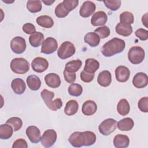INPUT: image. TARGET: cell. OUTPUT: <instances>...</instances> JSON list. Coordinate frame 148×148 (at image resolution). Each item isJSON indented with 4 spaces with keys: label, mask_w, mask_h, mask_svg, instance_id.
Wrapping results in <instances>:
<instances>
[{
    "label": "cell",
    "mask_w": 148,
    "mask_h": 148,
    "mask_svg": "<svg viewBox=\"0 0 148 148\" xmlns=\"http://www.w3.org/2000/svg\"><path fill=\"white\" fill-rule=\"evenodd\" d=\"M13 129L11 125L6 123L0 126V138L1 139H9L13 134Z\"/></svg>",
    "instance_id": "31"
},
{
    "label": "cell",
    "mask_w": 148,
    "mask_h": 148,
    "mask_svg": "<svg viewBox=\"0 0 148 148\" xmlns=\"http://www.w3.org/2000/svg\"><path fill=\"white\" fill-rule=\"evenodd\" d=\"M142 22L143 24L146 27H147V13H146L145 15H143L142 17Z\"/></svg>",
    "instance_id": "47"
},
{
    "label": "cell",
    "mask_w": 148,
    "mask_h": 148,
    "mask_svg": "<svg viewBox=\"0 0 148 148\" xmlns=\"http://www.w3.org/2000/svg\"><path fill=\"white\" fill-rule=\"evenodd\" d=\"M45 82L50 87L53 88H58L61 84L60 76L55 73H49L45 76Z\"/></svg>",
    "instance_id": "17"
},
{
    "label": "cell",
    "mask_w": 148,
    "mask_h": 148,
    "mask_svg": "<svg viewBox=\"0 0 148 148\" xmlns=\"http://www.w3.org/2000/svg\"><path fill=\"white\" fill-rule=\"evenodd\" d=\"M94 73H88L83 70L80 73V79L83 82L90 83L94 79Z\"/></svg>",
    "instance_id": "43"
},
{
    "label": "cell",
    "mask_w": 148,
    "mask_h": 148,
    "mask_svg": "<svg viewBox=\"0 0 148 148\" xmlns=\"http://www.w3.org/2000/svg\"><path fill=\"white\" fill-rule=\"evenodd\" d=\"M63 75L65 81L68 83H73L75 82L76 79V75L75 73H71L64 69Z\"/></svg>",
    "instance_id": "44"
},
{
    "label": "cell",
    "mask_w": 148,
    "mask_h": 148,
    "mask_svg": "<svg viewBox=\"0 0 148 148\" xmlns=\"http://www.w3.org/2000/svg\"><path fill=\"white\" fill-rule=\"evenodd\" d=\"M25 133L29 140L33 143H38L41 139L40 131L36 126L31 125L28 127Z\"/></svg>",
    "instance_id": "14"
},
{
    "label": "cell",
    "mask_w": 148,
    "mask_h": 148,
    "mask_svg": "<svg viewBox=\"0 0 148 148\" xmlns=\"http://www.w3.org/2000/svg\"><path fill=\"white\" fill-rule=\"evenodd\" d=\"M23 31L27 34L32 35L36 32V28L35 25L31 23H27L23 25Z\"/></svg>",
    "instance_id": "45"
},
{
    "label": "cell",
    "mask_w": 148,
    "mask_h": 148,
    "mask_svg": "<svg viewBox=\"0 0 148 148\" xmlns=\"http://www.w3.org/2000/svg\"><path fill=\"white\" fill-rule=\"evenodd\" d=\"M27 8L29 12L32 13H37L42 10V2L39 0H29L27 2Z\"/></svg>",
    "instance_id": "32"
},
{
    "label": "cell",
    "mask_w": 148,
    "mask_h": 148,
    "mask_svg": "<svg viewBox=\"0 0 148 148\" xmlns=\"http://www.w3.org/2000/svg\"><path fill=\"white\" fill-rule=\"evenodd\" d=\"M108 21L106 13L103 11H98L93 14L91 18V24L95 27L103 25Z\"/></svg>",
    "instance_id": "16"
},
{
    "label": "cell",
    "mask_w": 148,
    "mask_h": 148,
    "mask_svg": "<svg viewBox=\"0 0 148 148\" xmlns=\"http://www.w3.org/2000/svg\"><path fill=\"white\" fill-rule=\"evenodd\" d=\"M134 17L131 12L125 11L122 12L120 15V23L124 24L131 25L134 23Z\"/></svg>",
    "instance_id": "34"
},
{
    "label": "cell",
    "mask_w": 148,
    "mask_h": 148,
    "mask_svg": "<svg viewBox=\"0 0 148 148\" xmlns=\"http://www.w3.org/2000/svg\"><path fill=\"white\" fill-rule=\"evenodd\" d=\"M130 139L127 135L117 134L113 139V145L116 148H126L129 146Z\"/></svg>",
    "instance_id": "19"
},
{
    "label": "cell",
    "mask_w": 148,
    "mask_h": 148,
    "mask_svg": "<svg viewBox=\"0 0 148 148\" xmlns=\"http://www.w3.org/2000/svg\"><path fill=\"white\" fill-rule=\"evenodd\" d=\"M99 67V62L94 58H87L85 61L84 71L88 73H94Z\"/></svg>",
    "instance_id": "22"
},
{
    "label": "cell",
    "mask_w": 148,
    "mask_h": 148,
    "mask_svg": "<svg viewBox=\"0 0 148 148\" xmlns=\"http://www.w3.org/2000/svg\"><path fill=\"white\" fill-rule=\"evenodd\" d=\"M44 35L40 32H35L29 37V42L34 47H38L44 41Z\"/></svg>",
    "instance_id": "25"
},
{
    "label": "cell",
    "mask_w": 148,
    "mask_h": 148,
    "mask_svg": "<svg viewBox=\"0 0 148 148\" xmlns=\"http://www.w3.org/2000/svg\"><path fill=\"white\" fill-rule=\"evenodd\" d=\"M76 52L75 45L69 41L63 42L57 51L58 57L62 60L68 58L72 56Z\"/></svg>",
    "instance_id": "6"
},
{
    "label": "cell",
    "mask_w": 148,
    "mask_h": 148,
    "mask_svg": "<svg viewBox=\"0 0 148 148\" xmlns=\"http://www.w3.org/2000/svg\"><path fill=\"white\" fill-rule=\"evenodd\" d=\"M84 40L91 47H96L99 44L100 38L96 33L90 32L85 35Z\"/></svg>",
    "instance_id": "27"
},
{
    "label": "cell",
    "mask_w": 148,
    "mask_h": 148,
    "mask_svg": "<svg viewBox=\"0 0 148 148\" xmlns=\"http://www.w3.org/2000/svg\"><path fill=\"white\" fill-rule=\"evenodd\" d=\"M115 76L116 80L121 83L127 82L130 76V71L125 66H118L115 69Z\"/></svg>",
    "instance_id": "13"
},
{
    "label": "cell",
    "mask_w": 148,
    "mask_h": 148,
    "mask_svg": "<svg viewBox=\"0 0 148 148\" xmlns=\"http://www.w3.org/2000/svg\"><path fill=\"white\" fill-rule=\"evenodd\" d=\"M79 109V104L76 100L68 101L65 106L64 112L68 116H72L76 114Z\"/></svg>",
    "instance_id": "28"
},
{
    "label": "cell",
    "mask_w": 148,
    "mask_h": 148,
    "mask_svg": "<svg viewBox=\"0 0 148 148\" xmlns=\"http://www.w3.org/2000/svg\"><path fill=\"white\" fill-rule=\"evenodd\" d=\"M117 123L116 120L113 119H106L99 124L98 127L99 131L104 136L109 135L116 130Z\"/></svg>",
    "instance_id": "7"
},
{
    "label": "cell",
    "mask_w": 148,
    "mask_h": 148,
    "mask_svg": "<svg viewBox=\"0 0 148 148\" xmlns=\"http://www.w3.org/2000/svg\"><path fill=\"white\" fill-rule=\"evenodd\" d=\"M54 13L57 17L64 18L68 16L69 12L68 10H66L65 8L64 7L62 2H61L59 4H58L57 6L56 7Z\"/></svg>",
    "instance_id": "38"
},
{
    "label": "cell",
    "mask_w": 148,
    "mask_h": 148,
    "mask_svg": "<svg viewBox=\"0 0 148 148\" xmlns=\"http://www.w3.org/2000/svg\"><path fill=\"white\" fill-rule=\"evenodd\" d=\"M11 87L14 93L20 95L24 92L26 88V85L23 79L20 78H16L12 81Z\"/></svg>",
    "instance_id": "20"
},
{
    "label": "cell",
    "mask_w": 148,
    "mask_h": 148,
    "mask_svg": "<svg viewBox=\"0 0 148 148\" xmlns=\"http://www.w3.org/2000/svg\"><path fill=\"white\" fill-rule=\"evenodd\" d=\"M94 32L99 36L100 39H104L109 36L110 31L108 27L105 25L96 28L94 30Z\"/></svg>",
    "instance_id": "37"
},
{
    "label": "cell",
    "mask_w": 148,
    "mask_h": 148,
    "mask_svg": "<svg viewBox=\"0 0 148 148\" xmlns=\"http://www.w3.org/2000/svg\"><path fill=\"white\" fill-rule=\"evenodd\" d=\"M112 82V75L109 71L104 70L98 74L97 83L102 87L109 86Z\"/></svg>",
    "instance_id": "18"
},
{
    "label": "cell",
    "mask_w": 148,
    "mask_h": 148,
    "mask_svg": "<svg viewBox=\"0 0 148 148\" xmlns=\"http://www.w3.org/2000/svg\"><path fill=\"white\" fill-rule=\"evenodd\" d=\"M132 84L137 88H142L148 84L147 75L143 72H138L134 76Z\"/></svg>",
    "instance_id": "15"
},
{
    "label": "cell",
    "mask_w": 148,
    "mask_h": 148,
    "mask_svg": "<svg viewBox=\"0 0 148 148\" xmlns=\"http://www.w3.org/2000/svg\"><path fill=\"white\" fill-rule=\"evenodd\" d=\"M138 107L141 112L147 113L148 112V97H145L140 98L138 103Z\"/></svg>",
    "instance_id": "41"
},
{
    "label": "cell",
    "mask_w": 148,
    "mask_h": 148,
    "mask_svg": "<svg viewBox=\"0 0 148 148\" xmlns=\"http://www.w3.org/2000/svg\"><path fill=\"white\" fill-rule=\"evenodd\" d=\"M103 3L105 6L112 11H116L119 9L121 6V1L120 0H114V1H103Z\"/></svg>",
    "instance_id": "39"
},
{
    "label": "cell",
    "mask_w": 148,
    "mask_h": 148,
    "mask_svg": "<svg viewBox=\"0 0 148 148\" xmlns=\"http://www.w3.org/2000/svg\"><path fill=\"white\" fill-rule=\"evenodd\" d=\"M134 125V120L130 117L124 118L117 123V127L119 130L123 131H128L131 130Z\"/></svg>",
    "instance_id": "23"
},
{
    "label": "cell",
    "mask_w": 148,
    "mask_h": 148,
    "mask_svg": "<svg viewBox=\"0 0 148 148\" xmlns=\"http://www.w3.org/2000/svg\"><path fill=\"white\" fill-rule=\"evenodd\" d=\"M62 4L64 7L65 8L66 10H68L69 12L73 10L74 9H75L78 4H79V1L77 0H64L62 1Z\"/></svg>",
    "instance_id": "40"
},
{
    "label": "cell",
    "mask_w": 148,
    "mask_h": 148,
    "mask_svg": "<svg viewBox=\"0 0 148 148\" xmlns=\"http://www.w3.org/2000/svg\"><path fill=\"white\" fill-rule=\"evenodd\" d=\"M36 22L39 25L46 28H51L54 25L53 18L47 15L39 16L36 20Z\"/></svg>",
    "instance_id": "29"
},
{
    "label": "cell",
    "mask_w": 148,
    "mask_h": 148,
    "mask_svg": "<svg viewBox=\"0 0 148 148\" xmlns=\"http://www.w3.org/2000/svg\"><path fill=\"white\" fill-rule=\"evenodd\" d=\"M40 96L46 105L51 110L56 111L62 106V102L61 98H56L52 101L54 97V93L52 91L44 89L41 91Z\"/></svg>",
    "instance_id": "3"
},
{
    "label": "cell",
    "mask_w": 148,
    "mask_h": 148,
    "mask_svg": "<svg viewBox=\"0 0 148 148\" xmlns=\"http://www.w3.org/2000/svg\"><path fill=\"white\" fill-rule=\"evenodd\" d=\"M135 34L140 40L145 41L148 39V31L143 28H139L135 32Z\"/></svg>",
    "instance_id": "42"
},
{
    "label": "cell",
    "mask_w": 148,
    "mask_h": 148,
    "mask_svg": "<svg viewBox=\"0 0 148 148\" xmlns=\"http://www.w3.org/2000/svg\"><path fill=\"white\" fill-rule=\"evenodd\" d=\"M68 92L69 95L74 97L80 96L83 92L82 86L77 83H72L68 87Z\"/></svg>",
    "instance_id": "35"
},
{
    "label": "cell",
    "mask_w": 148,
    "mask_h": 148,
    "mask_svg": "<svg viewBox=\"0 0 148 148\" xmlns=\"http://www.w3.org/2000/svg\"><path fill=\"white\" fill-rule=\"evenodd\" d=\"M46 5H51L54 2V1H50V0H47V1H42Z\"/></svg>",
    "instance_id": "48"
},
{
    "label": "cell",
    "mask_w": 148,
    "mask_h": 148,
    "mask_svg": "<svg viewBox=\"0 0 148 148\" xmlns=\"http://www.w3.org/2000/svg\"><path fill=\"white\" fill-rule=\"evenodd\" d=\"M117 111L119 114L124 116L130 111V106L126 99H121L117 105Z\"/></svg>",
    "instance_id": "30"
},
{
    "label": "cell",
    "mask_w": 148,
    "mask_h": 148,
    "mask_svg": "<svg viewBox=\"0 0 148 148\" xmlns=\"http://www.w3.org/2000/svg\"><path fill=\"white\" fill-rule=\"evenodd\" d=\"M57 132L54 130H47L44 132L41 137V144L45 147H50L55 143L57 140Z\"/></svg>",
    "instance_id": "8"
},
{
    "label": "cell",
    "mask_w": 148,
    "mask_h": 148,
    "mask_svg": "<svg viewBox=\"0 0 148 148\" xmlns=\"http://www.w3.org/2000/svg\"><path fill=\"white\" fill-rule=\"evenodd\" d=\"M10 48L16 54H21L26 49V42L24 38L21 36H16L10 42Z\"/></svg>",
    "instance_id": "10"
},
{
    "label": "cell",
    "mask_w": 148,
    "mask_h": 148,
    "mask_svg": "<svg viewBox=\"0 0 148 148\" xmlns=\"http://www.w3.org/2000/svg\"><path fill=\"white\" fill-rule=\"evenodd\" d=\"M96 9L95 4L90 1H86L83 2L79 10V14L81 17L87 18L91 16Z\"/></svg>",
    "instance_id": "12"
},
{
    "label": "cell",
    "mask_w": 148,
    "mask_h": 148,
    "mask_svg": "<svg viewBox=\"0 0 148 148\" xmlns=\"http://www.w3.org/2000/svg\"><path fill=\"white\" fill-rule=\"evenodd\" d=\"M31 66L35 72L42 73L48 68L49 62L46 58L38 57L32 60L31 62Z\"/></svg>",
    "instance_id": "11"
},
{
    "label": "cell",
    "mask_w": 148,
    "mask_h": 148,
    "mask_svg": "<svg viewBox=\"0 0 148 148\" xmlns=\"http://www.w3.org/2000/svg\"><path fill=\"white\" fill-rule=\"evenodd\" d=\"M125 47V43L124 40L118 38H114L103 45L101 52L105 57H109L121 53Z\"/></svg>",
    "instance_id": "2"
},
{
    "label": "cell",
    "mask_w": 148,
    "mask_h": 148,
    "mask_svg": "<svg viewBox=\"0 0 148 148\" xmlns=\"http://www.w3.org/2000/svg\"><path fill=\"white\" fill-rule=\"evenodd\" d=\"M28 144L25 140L20 138L15 140L12 145V148H27Z\"/></svg>",
    "instance_id": "46"
},
{
    "label": "cell",
    "mask_w": 148,
    "mask_h": 148,
    "mask_svg": "<svg viewBox=\"0 0 148 148\" xmlns=\"http://www.w3.org/2000/svg\"><path fill=\"white\" fill-rule=\"evenodd\" d=\"M6 123L11 125L14 132L20 130L23 125V121L21 119L17 117H13L9 118L8 119Z\"/></svg>",
    "instance_id": "36"
},
{
    "label": "cell",
    "mask_w": 148,
    "mask_h": 148,
    "mask_svg": "<svg viewBox=\"0 0 148 148\" xmlns=\"http://www.w3.org/2000/svg\"><path fill=\"white\" fill-rule=\"evenodd\" d=\"M10 67L15 73L25 74L29 69V64L24 58H14L11 61Z\"/></svg>",
    "instance_id": "4"
},
{
    "label": "cell",
    "mask_w": 148,
    "mask_h": 148,
    "mask_svg": "<svg viewBox=\"0 0 148 148\" xmlns=\"http://www.w3.org/2000/svg\"><path fill=\"white\" fill-rule=\"evenodd\" d=\"M82 65V62L80 60H72L66 64L65 69L69 72L75 73L81 68Z\"/></svg>",
    "instance_id": "33"
},
{
    "label": "cell",
    "mask_w": 148,
    "mask_h": 148,
    "mask_svg": "<svg viewBox=\"0 0 148 148\" xmlns=\"http://www.w3.org/2000/svg\"><path fill=\"white\" fill-rule=\"evenodd\" d=\"M58 47V43L56 39L48 37L44 40L41 47V53L46 54H50L55 52Z\"/></svg>",
    "instance_id": "9"
},
{
    "label": "cell",
    "mask_w": 148,
    "mask_h": 148,
    "mask_svg": "<svg viewBox=\"0 0 148 148\" xmlns=\"http://www.w3.org/2000/svg\"><path fill=\"white\" fill-rule=\"evenodd\" d=\"M145 56V50L140 46H133L131 47L128 52V58L133 64L141 63Z\"/></svg>",
    "instance_id": "5"
},
{
    "label": "cell",
    "mask_w": 148,
    "mask_h": 148,
    "mask_svg": "<svg viewBox=\"0 0 148 148\" xmlns=\"http://www.w3.org/2000/svg\"><path fill=\"white\" fill-rule=\"evenodd\" d=\"M97 110L96 103L92 100H87L84 102L82 108V113L86 116H91L94 114Z\"/></svg>",
    "instance_id": "21"
},
{
    "label": "cell",
    "mask_w": 148,
    "mask_h": 148,
    "mask_svg": "<svg viewBox=\"0 0 148 148\" xmlns=\"http://www.w3.org/2000/svg\"><path fill=\"white\" fill-rule=\"evenodd\" d=\"M27 84L28 87L33 91L39 89L41 86V81L38 76L35 75H29L27 78Z\"/></svg>",
    "instance_id": "24"
},
{
    "label": "cell",
    "mask_w": 148,
    "mask_h": 148,
    "mask_svg": "<svg viewBox=\"0 0 148 148\" xmlns=\"http://www.w3.org/2000/svg\"><path fill=\"white\" fill-rule=\"evenodd\" d=\"M116 32L117 34L123 36H128L132 32V27L131 25L118 23L115 28Z\"/></svg>",
    "instance_id": "26"
},
{
    "label": "cell",
    "mask_w": 148,
    "mask_h": 148,
    "mask_svg": "<svg viewBox=\"0 0 148 148\" xmlns=\"http://www.w3.org/2000/svg\"><path fill=\"white\" fill-rule=\"evenodd\" d=\"M96 139L95 134L91 131H76L70 135L68 141L73 147H80L83 146H89L94 145Z\"/></svg>",
    "instance_id": "1"
}]
</instances>
